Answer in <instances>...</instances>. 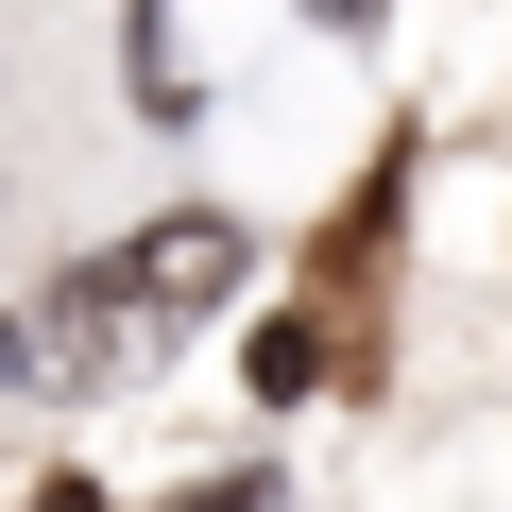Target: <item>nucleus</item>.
Here are the masks:
<instances>
[{"label":"nucleus","instance_id":"2","mask_svg":"<svg viewBox=\"0 0 512 512\" xmlns=\"http://www.w3.org/2000/svg\"><path fill=\"white\" fill-rule=\"evenodd\" d=\"M171 512H291L274 478H205V495H171Z\"/></svg>","mask_w":512,"mask_h":512},{"label":"nucleus","instance_id":"4","mask_svg":"<svg viewBox=\"0 0 512 512\" xmlns=\"http://www.w3.org/2000/svg\"><path fill=\"white\" fill-rule=\"evenodd\" d=\"M35 512H103V495H86V478H52V495H35Z\"/></svg>","mask_w":512,"mask_h":512},{"label":"nucleus","instance_id":"1","mask_svg":"<svg viewBox=\"0 0 512 512\" xmlns=\"http://www.w3.org/2000/svg\"><path fill=\"white\" fill-rule=\"evenodd\" d=\"M239 222L222 205H188V222H137L120 256H86V274H52V308H18L0 325V376H52V393H86V376H137L154 342H188L222 291H239Z\"/></svg>","mask_w":512,"mask_h":512},{"label":"nucleus","instance_id":"3","mask_svg":"<svg viewBox=\"0 0 512 512\" xmlns=\"http://www.w3.org/2000/svg\"><path fill=\"white\" fill-rule=\"evenodd\" d=\"M308 18H325V35H359V18H376V0H308Z\"/></svg>","mask_w":512,"mask_h":512}]
</instances>
